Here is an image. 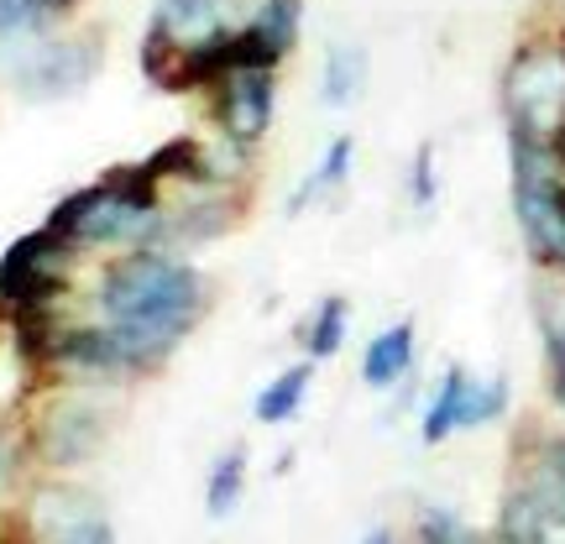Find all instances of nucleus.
Segmentation results:
<instances>
[{"label": "nucleus", "mask_w": 565, "mask_h": 544, "mask_svg": "<svg viewBox=\"0 0 565 544\" xmlns=\"http://www.w3.org/2000/svg\"><path fill=\"white\" fill-rule=\"evenodd\" d=\"M89 314L121 324L168 366L173 351L194 335V324L210 314V278L183 252H158V246L110 252L89 282Z\"/></svg>", "instance_id": "1"}, {"label": "nucleus", "mask_w": 565, "mask_h": 544, "mask_svg": "<svg viewBox=\"0 0 565 544\" xmlns=\"http://www.w3.org/2000/svg\"><path fill=\"white\" fill-rule=\"evenodd\" d=\"M162 210L168 204H137L95 179L74 194H63L42 225L63 242H74L79 252H100V257L131 252V246H158L162 252Z\"/></svg>", "instance_id": "2"}, {"label": "nucleus", "mask_w": 565, "mask_h": 544, "mask_svg": "<svg viewBox=\"0 0 565 544\" xmlns=\"http://www.w3.org/2000/svg\"><path fill=\"white\" fill-rule=\"evenodd\" d=\"M513 158V221L524 236L534 267L561 273L565 267V168L555 162L550 141L508 137Z\"/></svg>", "instance_id": "3"}, {"label": "nucleus", "mask_w": 565, "mask_h": 544, "mask_svg": "<svg viewBox=\"0 0 565 544\" xmlns=\"http://www.w3.org/2000/svg\"><path fill=\"white\" fill-rule=\"evenodd\" d=\"M0 68L17 84L21 100H68L84 84H95V74L105 68V32L89 26V32H68V38L47 32V38L17 42L0 53Z\"/></svg>", "instance_id": "4"}, {"label": "nucleus", "mask_w": 565, "mask_h": 544, "mask_svg": "<svg viewBox=\"0 0 565 544\" xmlns=\"http://www.w3.org/2000/svg\"><path fill=\"white\" fill-rule=\"evenodd\" d=\"M503 121L508 137L550 141L565 121V32L524 38L503 68Z\"/></svg>", "instance_id": "5"}, {"label": "nucleus", "mask_w": 565, "mask_h": 544, "mask_svg": "<svg viewBox=\"0 0 565 544\" xmlns=\"http://www.w3.org/2000/svg\"><path fill=\"white\" fill-rule=\"evenodd\" d=\"M32 440V461L47 471H74L100 456V445L110 440V404L100 387L84 383H58L47 393V404L38 408V419L26 424Z\"/></svg>", "instance_id": "6"}, {"label": "nucleus", "mask_w": 565, "mask_h": 544, "mask_svg": "<svg viewBox=\"0 0 565 544\" xmlns=\"http://www.w3.org/2000/svg\"><path fill=\"white\" fill-rule=\"evenodd\" d=\"M79 246L53 236L47 225L26 231L6 246L0 257V314L17 309H58L74 294V273H79Z\"/></svg>", "instance_id": "7"}, {"label": "nucleus", "mask_w": 565, "mask_h": 544, "mask_svg": "<svg viewBox=\"0 0 565 544\" xmlns=\"http://www.w3.org/2000/svg\"><path fill=\"white\" fill-rule=\"evenodd\" d=\"M236 21H242L236 0H158L152 17H147V32H141V47H137L141 79L152 84L179 53L225 38Z\"/></svg>", "instance_id": "8"}, {"label": "nucleus", "mask_w": 565, "mask_h": 544, "mask_svg": "<svg viewBox=\"0 0 565 544\" xmlns=\"http://www.w3.org/2000/svg\"><path fill=\"white\" fill-rule=\"evenodd\" d=\"M21 544H116L105 508L68 482H38L17 508Z\"/></svg>", "instance_id": "9"}, {"label": "nucleus", "mask_w": 565, "mask_h": 544, "mask_svg": "<svg viewBox=\"0 0 565 544\" xmlns=\"http://www.w3.org/2000/svg\"><path fill=\"white\" fill-rule=\"evenodd\" d=\"M278 116V68H236L204 95V121L215 137L263 147Z\"/></svg>", "instance_id": "10"}, {"label": "nucleus", "mask_w": 565, "mask_h": 544, "mask_svg": "<svg viewBox=\"0 0 565 544\" xmlns=\"http://www.w3.org/2000/svg\"><path fill=\"white\" fill-rule=\"evenodd\" d=\"M246 221V189H168V210H162V252H194L231 236Z\"/></svg>", "instance_id": "11"}, {"label": "nucleus", "mask_w": 565, "mask_h": 544, "mask_svg": "<svg viewBox=\"0 0 565 544\" xmlns=\"http://www.w3.org/2000/svg\"><path fill=\"white\" fill-rule=\"evenodd\" d=\"M508 377H471L466 366H450L435 387V398L424 404L419 435L424 445H445L456 429H477V424H492L508 414Z\"/></svg>", "instance_id": "12"}, {"label": "nucleus", "mask_w": 565, "mask_h": 544, "mask_svg": "<svg viewBox=\"0 0 565 544\" xmlns=\"http://www.w3.org/2000/svg\"><path fill=\"white\" fill-rule=\"evenodd\" d=\"M524 461H519V482L534 503L565 519V435H524Z\"/></svg>", "instance_id": "13"}, {"label": "nucleus", "mask_w": 565, "mask_h": 544, "mask_svg": "<svg viewBox=\"0 0 565 544\" xmlns=\"http://www.w3.org/2000/svg\"><path fill=\"white\" fill-rule=\"evenodd\" d=\"M414 351H419L414 320H398V324H387V330H377L362 351V383L377 387V393H383V387H398L408 372H414Z\"/></svg>", "instance_id": "14"}, {"label": "nucleus", "mask_w": 565, "mask_h": 544, "mask_svg": "<svg viewBox=\"0 0 565 544\" xmlns=\"http://www.w3.org/2000/svg\"><path fill=\"white\" fill-rule=\"evenodd\" d=\"M351 168H356V137H330L320 162H315V168L299 179V189L288 194V215H303L309 204L335 200L345 189V179H351Z\"/></svg>", "instance_id": "15"}, {"label": "nucleus", "mask_w": 565, "mask_h": 544, "mask_svg": "<svg viewBox=\"0 0 565 544\" xmlns=\"http://www.w3.org/2000/svg\"><path fill=\"white\" fill-rule=\"evenodd\" d=\"M366 74H372V58H366L362 42H330L324 47V68H320V100L330 110L356 105V95L366 89Z\"/></svg>", "instance_id": "16"}, {"label": "nucleus", "mask_w": 565, "mask_h": 544, "mask_svg": "<svg viewBox=\"0 0 565 544\" xmlns=\"http://www.w3.org/2000/svg\"><path fill=\"white\" fill-rule=\"evenodd\" d=\"M345 335H351V303H345L341 294H324V299L309 309V320L299 324V345L315 366L330 362V356H341Z\"/></svg>", "instance_id": "17"}, {"label": "nucleus", "mask_w": 565, "mask_h": 544, "mask_svg": "<svg viewBox=\"0 0 565 544\" xmlns=\"http://www.w3.org/2000/svg\"><path fill=\"white\" fill-rule=\"evenodd\" d=\"M257 173V147L246 141H231V137H204V162H200V179L204 189H246V179ZM189 189V183H183Z\"/></svg>", "instance_id": "18"}, {"label": "nucleus", "mask_w": 565, "mask_h": 544, "mask_svg": "<svg viewBox=\"0 0 565 544\" xmlns=\"http://www.w3.org/2000/svg\"><path fill=\"white\" fill-rule=\"evenodd\" d=\"M309 383H315V362H309V356L294 366H282L278 377L257 393V404H252L257 424H288L303 408V398H309Z\"/></svg>", "instance_id": "19"}, {"label": "nucleus", "mask_w": 565, "mask_h": 544, "mask_svg": "<svg viewBox=\"0 0 565 544\" xmlns=\"http://www.w3.org/2000/svg\"><path fill=\"white\" fill-rule=\"evenodd\" d=\"M147 173L162 183V189H183V183L200 179V162H204V137L200 131H179V137L158 141L152 152H147Z\"/></svg>", "instance_id": "20"}, {"label": "nucleus", "mask_w": 565, "mask_h": 544, "mask_svg": "<svg viewBox=\"0 0 565 544\" xmlns=\"http://www.w3.org/2000/svg\"><path fill=\"white\" fill-rule=\"evenodd\" d=\"M246 21L263 32V42L278 58H288L303 38V0H257V6L246 11Z\"/></svg>", "instance_id": "21"}, {"label": "nucleus", "mask_w": 565, "mask_h": 544, "mask_svg": "<svg viewBox=\"0 0 565 544\" xmlns=\"http://www.w3.org/2000/svg\"><path fill=\"white\" fill-rule=\"evenodd\" d=\"M534 320H540V335H545L550 377H565V282H545L534 294Z\"/></svg>", "instance_id": "22"}, {"label": "nucleus", "mask_w": 565, "mask_h": 544, "mask_svg": "<svg viewBox=\"0 0 565 544\" xmlns=\"http://www.w3.org/2000/svg\"><path fill=\"white\" fill-rule=\"evenodd\" d=\"M242 492H246V445H236V450H225L221 461L210 466V477H204L210 519H225L231 508L242 503Z\"/></svg>", "instance_id": "23"}, {"label": "nucleus", "mask_w": 565, "mask_h": 544, "mask_svg": "<svg viewBox=\"0 0 565 544\" xmlns=\"http://www.w3.org/2000/svg\"><path fill=\"white\" fill-rule=\"evenodd\" d=\"M414 534H419V544H498V540H487V534H477L461 513H450V508H440V503H424L419 508Z\"/></svg>", "instance_id": "24"}, {"label": "nucleus", "mask_w": 565, "mask_h": 544, "mask_svg": "<svg viewBox=\"0 0 565 544\" xmlns=\"http://www.w3.org/2000/svg\"><path fill=\"white\" fill-rule=\"evenodd\" d=\"M26 466H32V440H26V424L0 419V498H11V492H17Z\"/></svg>", "instance_id": "25"}, {"label": "nucleus", "mask_w": 565, "mask_h": 544, "mask_svg": "<svg viewBox=\"0 0 565 544\" xmlns=\"http://www.w3.org/2000/svg\"><path fill=\"white\" fill-rule=\"evenodd\" d=\"M440 200V173H435V147L424 141L414 162H408V204L414 210H429V204Z\"/></svg>", "instance_id": "26"}, {"label": "nucleus", "mask_w": 565, "mask_h": 544, "mask_svg": "<svg viewBox=\"0 0 565 544\" xmlns=\"http://www.w3.org/2000/svg\"><path fill=\"white\" fill-rule=\"evenodd\" d=\"M32 6H38V17L47 21V26H58V21H68L79 11V0H32Z\"/></svg>", "instance_id": "27"}, {"label": "nucleus", "mask_w": 565, "mask_h": 544, "mask_svg": "<svg viewBox=\"0 0 565 544\" xmlns=\"http://www.w3.org/2000/svg\"><path fill=\"white\" fill-rule=\"evenodd\" d=\"M550 152H555V162H561V168H565V121L555 126V137H550Z\"/></svg>", "instance_id": "28"}, {"label": "nucleus", "mask_w": 565, "mask_h": 544, "mask_svg": "<svg viewBox=\"0 0 565 544\" xmlns=\"http://www.w3.org/2000/svg\"><path fill=\"white\" fill-rule=\"evenodd\" d=\"M362 544H398V540H393V529H366Z\"/></svg>", "instance_id": "29"}, {"label": "nucleus", "mask_w": 565, "mask_h": 544, "mask_svg": "<svg viewBox=\"0 0 565 544\" xmlns=\"http://www.w3.org/2000/svg\"><path fill=\"white\" fill-rule=\"evenodd\" d=\"M561 273H565V267H561Z\"/></svg>", "instance_id": "30"}]
</instances>
